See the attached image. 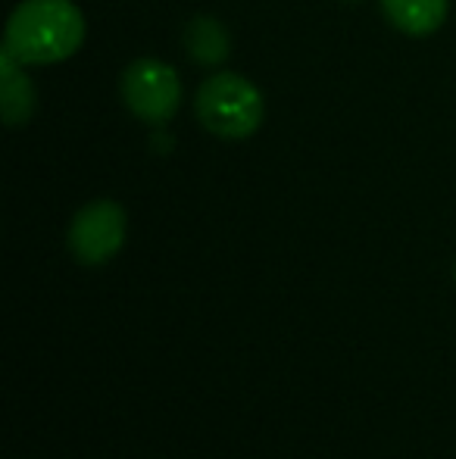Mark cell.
Here are the masks:
<instances>
[{
    "label": "cell",
    "mask_w": 456,
    "mask_h": 459,
    "mask_svg": "<svg viewBox=\"0 0 456 459\" xmlns=\"http://www.w3.org/2000/svg\"><path fill=\"white\" fill-rule=\"evenodd\" d=\"M85 16L73 0H22L4 29V50L22 66H54L79 54Z\"/></svg>",
    "instance_id": "6da1fadb"
},
{
    "label": "cell",
    "mask_w": 456,
    "mask_h": 459,
    "mask_svg": "<svg viewBox=\"0 0 456 459\" xmlns=\"http://www.w3.org/2000/svg\"><path fill=\"white\" fill-rule=\"evenodd\" d=\"M194 116L210 134L226 141L250 138L262 126L266 100L260 88L237 73H216L197 88Z\"/></svg>",
    "instance_id": "7a4b0ae2"
},
{
    "label": "cell",
    "mask_w": 456,
    "mask_h": 459,
    "mask_svg": "<svg viewBox=\"0 0 456 459\" xmlns=\"http://www.w3.org/2000/svg\"><path fill=\"white\" fill-rule=\"evenodd\" d=\"M122 103L147 126H166L182 107V79L166 60L138 56L119 75Z\"/></svg>",
    "instance_id": "3957f363"
},
{
    "label": "cell",
    "mask_w": 456,
    "mask_h": 459,
    "mask_svg": "<svg viewBox=\"0 0 456 459\" xmlns=\"http://www.w3.org/2000/svg\"><path fill=\"white\" fill-rule=\"evenodd\" d=\"M128 219L116 200H91L69 222V250L85 266H104L125 244Z\"/></svg>",
    "instance_id": "277c9868"
},
{
    "label": "cell",
    "mask_w": 456,
    "mask_h": 459,
    "mask_svg": "<svg viewBox=\"0 0 456 459\" xmlns=\"http://www.w3.org/2000/svg\"><path fill=\"white\" fill-rule=\"evenodd\" d=\"M38 107V91L25 75V66L13 54L0 50V109L10 128H19L31 119Z\"/></svg>",
    "instance_id": "5b68a950"
},
{
    "label": "cell",
    "mask_w": 456,
    "mask_h": 459,
    "mask_svg": "<svg viewBox=\"0 0 456 459\" xmlns=\"http://www.w3.org/2000/svg\"><path fill=\"white\" fill-rule=\"evenodd\" d=\"M378 4L394 29L413 38L434 35L451 10V0H378Z\"/></svg>",
    "instance_id": "8992f818"
},
{
    "label": "cell",
    "mask_w": 456,
    "mask_h": 459,
    "mask_svg": "<svg viewBox=\"0 0 456 459\" xmlns=\"http://www.w3.org/2000/svg\"><path fill=\"white\" fill-rule=\"evenodd\" d=\"M185 50L197 66H219L231 54V38L219 19L194 16L185 25Z\"/></svg>",
    "instance_id": "52a82bcc"
}]
</instances>
